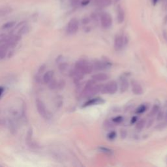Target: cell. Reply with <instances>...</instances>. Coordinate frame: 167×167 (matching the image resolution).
I'll use <instances>...</instances> for the list:
<instances>
[{
	"mask_svg": "<svg viewBox=\"0 0 167 167\" xmlns=\"http://www.w3.org/2000/svg\"><path fill=\"white\" fill-rule=\"evenodd\" d=\"M123 117L122 116H118V117H116L114 118H113L112 119V122H114L115 123H120L123 121Z\"/></svg>",
	"mask_w": 167,
	"mask_h": 167,
	"instance_id": "obj_30",
	"label": "cell"
},
{
	"mask_svg": "<svg viewBox=\"0 0 167 167\" xmlns=\"http://www.w3.org/2000/svg\"><path fill=\"white\" fill-rule=\"evenodd\" d=\"M128 88H129V82L126 79H123L120 80V92L121 93H124L125 92Z\"/></svg>",
	"mask_w": 167,
	"mask_h": 167,
	"instance_id": "obj_15",
	"label": "cell"
},
{
	"mask_svg": "<svg viewBox=\"0 0 167 167\" xmlns=\"http://www.w3.org/2000/svg\"><path fill=\"white\" fill-rule=\"evenodd\" d=\"M145 125H146V121L144 119H142L138 122V123H137V125H136V128H137V130L141 131L144 127Z\"/></svg>",
	"mask_w": 167,
	"mask_h": 167,
	"instance_id": "obj_21",
	"label": "cell"
},
{
	"mask_svg": "<svg viewBox=\"0 0 167 167\" xmlns=\"http://www.w3.org/2000/svg\"><path fill=\"white\" fill-rule=\"evenodd\" d=\"M59 69L61 72H64L65 71L67 70V67H68V64L66 63H61L60 66H59Z\"/></svg>",
	"mask_w": 167,
	"mask_h": 167,
	"instance_id": "obj_26",
	"label": "cell"
},
{
	"mask_svg": "<svg viewBox=\"0 0 167 167\" xmlns=\"http://www.w3.org/2000/svg\"><path fill=\"white\" fill-rule=\"evenodd\" d=\"M79 28V23L76 18H72L70 20L67 24V32L69 35L75 34Z\"/></svg>",
	"mask_w": 167,
	"mask_h": 167,
	"instance_id": "obj_6",
	"label": "cell"
},
{
	"mask_svg": "<svg viewBox=\"0 0 167 167\" xmlns=\"http://www.w3.org/2000/svg\"><path fill=\"white\" fill-rule=\"evenodd\" d=\"M29 29H30V28H29V26H28V25L23 26L22 27H21V28H20V29L18 30V35L22 36V35H24V34H26V33H28L29 31Z\"/></svg>",
	"mask_w": 167,
	"mask_h": 167,
	"instance_id": "obj_20",
	"label": "cell"
},
{
	"mask_svg": "<svg viewBox=\"0 0 167 167\" xmlns=\"http://www.w3.org/2000/svg\"><path fill=\"white\" fill-rule=\"evenodd\" d=\"M164 118L165 119V122L167 123V112L165 113V115L164 116Z\"/></svg>",
	"mask_w": 167,
	"mask_h": 167,
	"instance_id": "obj_37",
	"label": "cell"
},
{
	"mask_svg": "<svg viewBox=\"0 0 167 167\" xmlns=\"http://www.w3.org/2000/svg\"><path fill=\"white\" fill-rule=\"evenodd\" d=\"M76 71L81 72L83 74H90L93 71L94 67L93 64L90 63L88 61L81 59L76 62L75 65V69Z\"/></svg>",
	"mask_w": 167,
	"mask_h": 167,
	"instance_id": "obj_2",
	"label": "cell"
},
{
	"mask_svg": "<svg viewBox=\"0 0 167 167\" xmlns=\"http://www.w3.org/2000/svg\"><path fill=\"white\" fill-rule=\"evenodd\" d=\"M104 101L101 98H95V99H91L88 100L87 102L84 104L83 107H90L92 105H95V104H99L103 103Z\"/></svg>",
	"mask_w": 167,
	"mask_h": 167,
	"instance_id": "obj_13",
	"label": "cell"
},
{
	"mask_svg": "<svg viewBox=\"0 0 167 167\" xmlns=\"http://www.w3.org/2000/svg\"><path fill=\"white\" fill-rule=\"evenodd\" d=\"M101 24L103 28H110L112 24V18L111 15L107 12L103 13L101 16Z\"/></svg>",
	"mask_w": 167,
	"mask_h": 167,
	"instance_id": "obj_5",
	"label": "cell"
},
{
	"mask_svg": "<svg viewBox=\"0 0 167 167\" xmlns=\"http://www.w3.org/2000/svg\"><path fill=\"white\" fill-rule=\"evenodd\" d=\"M3 91H4V88L3 87H0V97H1L2 95L3 94Z\"/></svg>",
	"mask_w": 167,
	"mask_h": 167,
	"instance_id": "obj_35",
	"label": "cell"
},
{
	"mask_svg": "<svg viewBox=\"0 0 167 167\" xmlns=\"http://www.w3.org/2000/svg\"><path fill=\"white\" fill-rule=\"evenodd\" d=\"M146 110V107L144 105V104H143V105H141L137 110V113L141 114V113H143L144 112H145Z\"/></svg>",
	"mask_w": 167,
	"mask_h": 167,
	"instance_id": "obj_27",
	"label": "cell"
},
{
	"mask_svg": "<svg viewBox=\"0 0 167 167\" xmlns=\"http://www.w3.org/2000/svg\"><path fill=\"white\" fill-rule=\"evenodd\" d=\"M159 110V106H157V105H154L153 107L152 108V109H151V110L150 114H151V116L156 115V114L158 113Z\"/></svg>",
	"mask_w": 167,
	"mask_h": 167,
	"instance_id": "obj_25",
	"label": "cell"
},
{
	"mask_svg": "<svg viewBox=\"0 0 167 167\" xmlns=\"http://www.w3.org/2000/svg\"><path fill=\"white\" fill-rule=\"evenodd\" d=\"M3 123V119L1 118V116H0V125H2Z\"/></svg>",
	"mask_w": 167,
	"mask_h": 167,
	"instance_id": "obj_38",
	"label": "cell"
},
{
	"mask_svg": "<svg viewBox=\"0 0 167 167\" xmlns=\"http://www.w3.org/2000/svg\"><path fill=\"white\" fill-rule=\"evenodd\" d=\"M16 24V22L14 21H11V22H8L5 23L2 26V28L4 29H10L11 28H13V27Z\"/></svg>",
	"mask_w": 167,
	"mask_h": 167,
	"instance_id": "obj_22",
	"label": "cell"
},
{
	"mask_svg": "<svg viewBox=\"0 0 167 167\" xmlns=\"http://www.w3.org/2000/svg\"><path fill=\"white\" fill-rule=\"evenodd\" d=\"M132 91L135 95H141L143 93L142 88L138 82L132 81Z\"/></svg>",
	"mask_w": 167,
	"mask_h": 167,
	"instance_id": "obj_10",
	"label": "cell"
},
{
	"mask_svg": "<svg viewBox=\"0 0 167 167\" xmlns=\"http://www.w3.org/2000/svg\"><path fill=\"white\" fill-rule=\"evenodd\" d=\"M12 12V9L11 7H5V8L0 9V18L9 14Z\"/></svg>",
	"mask_w": 167,
	"mask_h": 167,
	"instance_id": "obj_19",
	"label": "cell"
},
{
	"mask_svg": "<svg viewBox=\"0 0 167 167\" xmlns=\"http://www.w3.org/2000/svg\"><path fill=\"white\" fill-rule=\"evenodd\" d=\"M164 113L162 111H159L158 112V115H157V119L158 120H161L163 118H164Z\"/></svg>",
	"mask_w": 167,
	"mask_h": 167,
	"instance_id": "obj_31",
	"label": "cell"
},
{
	"mask_svg": "<svg viewBox=\"0 0 167 167\" xmlns=\"http://www.w3.org/2000/svg\"><path fill=\"white\" fill-rule=\"evenodd\" d=\"M54 76V72L53 71H48L44 74L42 76V82L46 84H49L53 79Z\"/></svg>",
	"mask_w": 167,
	"mask_h": 167,
	"instance_id": "obj_11",
	"label": "cell"
},
{
	"mask_svg": "<svg viewBox=\"0 0 167 167\" xmlns=\"http://www.w3.org/2000/svg\"><path fill=\"white\" fill-rule=\"evenodd\" d=\"M117 19H118V21L119 24L122 23L124 21V19H125V13H124V11L122 8V7H120L118 9Z\"/></svg>",
	"mask_w": 167,
	"mask_h": 167,
	"instance_id": "obj_18",
	"label": "cell"
},
{
	"mask_svg": "<svg viewBox=\"0 0 167 167\" xmlns=\"http://www.w3.org/2000/svg\"><path fill=\"white\" fill-rule=\"evenodd\" d=\"M118 90V84L116 81H110L102 86L101 91L103 94H114Z\"/></svg>",
	"mask_w": 167,
	"mask_h": 167,
	"instance_id": "obj_4",
	"label": "cell"
},
{
	"mask_svg": "<svg viewBox=\"0 0 167 167\" xmlns=\"http://www.w3.org/2000/svg\"><path fill=\"white\" fill-rule=\"evenodd\" d=\"M99 150L101 151V152L105 153L107 155H112V151L111 150H110L109 148H107L105 147H99Z\"/></svg>",
	"mask_w": 167,
	"mask_h": 167,
	"instance_id": "obj_23",
	"label": "cell"
},
{
	"mask_svg": "<svg viewBox=\"0 0 167 167\" xmlns=\"http://www.w3.org/2000/svg\"><path fill=\"white\" fill-rule=\"evenodd\" d=\"M112 0H95V4L100 7H105L110 5Z\"/></svg>",
	"mask_w": 167,
	"mask_h": 167,
	"instance_id": "obj_16",
	"label": "cell"
},
{
	"mask_svg": "<svg viewBox=\"0 0 167 167\" xmlns=\"http://www.w3.org/2000/svg\"><path fill=\"white\" fill-rule=\"evenodd\" d=\"M71 4L73 7H78L79 6L81 5L82 0H70Z\"/></svg>",
	"mask_w": 167,
	"mask_h": 167,
	"instance_id": "obj_24",
	"label": "cell"
},
{
	"mask_svg": "<svg viewBox=\"0 0 167 167\" xmlns=\"http://www.w3.org/2000/svg\"><path fill=\"white\" fill-rule=\"evenodd\" d=\"M26 143L29 147H37L38 145L37 143H36L35 141H33V131L32 129H30L28 133H27V137H26Z\"/></svg>",
	"mask_w": 167,
	"mask_h": 167,
	"instance_id": "obj_7",
	"label": "cell"
},
{
	"mask_svg": "<svg viewBox=\"0 0 167 167\" xmlns=\"http://www.w3.org/2000/svg\"><path fill=\"white\" fill-rule=\"evenodd\" d=\"M102 86L100 85H95L94 80H89L82 92L81 96L84 98H90L101 91Z\"/></svg>",
	"mask_w": 167,
	"mask_h": 167,
	"instance_id": "obj_1",
	"label": "cell"
},
{
	"mask_svg": "<svg viewBox=\"0 0 167 167\" xmlns=\"http://www.w3.org/2000/svg\"><path fill=\"white\" fill-rule=\"evenodd\" d=\"M109 76L105 73H98L92 76V80L95 82H103L107 80Z\"/></svg>",
	"mask_w": 167,
	"mask_h": 167,
	"instance_id": "obj_12",
	"label": "cell"
},
{
	"mask_svg": "<svg viewBox=\"0 0 167 167\" xmlns=\"http://www.w3.org/2000/svg\"><path fill=\"white\" fill-rule=\"evenodd\" d=\"M116 132L114 131L110 132V133L108 135V138L110 140H114L116 138Z\"/></svg>",
	"mask_w": 167,
	"mask_h": 167,
	"instance_id": "obj_28",
	"label": "cell"
},
{
	"mask_svg": "<svg viewBox=\"0 0 167 167\" xmlns=\"http://www.w3.org/2000/svg\"><path fill=\"white\" fill-rule=\"evenodd\" d=\"M46 68V65L45 64H42L41 67L39 68L36 76V80L37 83L40 84L42 81V76L44 75V73Z\"/></svg>",
	"mask_w": 167,
	"mask_h": 167,
	"instance_id": "obj_8",
	"label": "cell"
},
{
	"mask_svg": "<svg viewBox=\"0 0 167 167\" xmlns=\"http://www.w3.org/2000/svg\"><path fill=\"white\" fill-rule=\"evenodd\" d=\"M108 62L107 63V62L97 60L93 64V67H94V69H95V70H102L108 67Z\"/></svg>",
	"mask_w": 167,
	"mask_h": 167,
	"instance_id": "obj_14",
	"label": "cell"
},
{
	"mask_svg": "<svg viewBox=\"0 0 167 167\" xmlns=\"http://www.w3.org/2000/svg\"><path fill=\"white\" fill-rule=\"evenodd\" d=\"M91 0H82L81 2V5L82 6H86L88 5L89 3H90Z\"/></svg>",
	"mask_w": 167,
	"mask_h": 167,
	"instance_id": "obj_32",
	"label": "cell"
},
{
	"mask_svg": "<svg viewBox=\"0 0 167 167\" xmlns=\"http://www.w3.org/2000/svg\"><path fill=\"white\" fill-rule=\"evenodd\" d=\"M36 107L39 114L42 118L45 119H49L51 117V114L46 108L45 103L39 99H37L36 100Z\"/></svg>",
	"mask_w": 167,
	"mask_h": 167,
	"instance_id": "obj_3",
	"label": "cell"
},
{
	"mask_svg": "<svg viewBox=\"0 0 167 167\" xmlns=\"http://www.w3.org/2000/svg\"><path fill=\"white\" fill-rule=\"evenodd\" d=\"M125 39L122 36H117L115 38L114 47L116 50H121L124 45Z\"/></svg>",
	"mask_w": 167,
	"mask_h": 167,
	"instance_id": "obj_9",
	"label": "cell"
},
{
	"mask_svg": "<svg viewBox=\"0 0 167 167\" xmlns=\"http://www.w3.org/2000/svg\"><path fill=\"white\" fill-rule=\"evenodd\" d=\"M127 136V131L124 129H122L121 130V137L122 138H125V137Z\"/></svg>",
	"mask_w": 167,
	"mask_h": 167,
	"instance_id": "obj_33",
	"label": "cell"
},
{
	"mask_svg": "<svg viewBox=\"0 0 167 167\" xmlns=\"http://www.w3.org/2000/svg\"><path fill=\"white\" fill-rule=\"evenodd\" d=\"M158 2H159V0H151V2H152L153 5H156L157 4Z\"/></svg>",
	"mask_w": 167,
	"mask_h": 167,
	"instance_id": "obj_34",
	"label": "cell"
},
{
	"mask_svg": "<svg viewBox=\"0 0 167 167\" xmlns=\"http://www.w3.org/2000/svg\"><path fill=\"white\" fill-rule=\"evenodd\" d=\"M8 48H9L4 43L0 45V60H2L5 57Z\"/></svg>",
	"mask_w": 167,
	"mask_h": 167,
	"instance_id": "obj_17",
	"label": "cell"
},
{
	"mask_svg": "<svg viewBox=\"0 0 167 167\" xmlns=\"http://www.w3.org/2000/svg\"><path fill=\"white\" fill-rule=\"evenodd\" d=\"M104 126L107 129H111V128L113 127V125H112V124L109 121H108V120H107V121L104 123Z\"/></svg>",
	"mask_w": 167,
	"mask_h": 167,
	"instance_id": "obj_29",
	"label": "cell"
},
{
	"mask_svg": "<svg viewBox=\"0 0 167 167\" xmlns=\"http://www.w3.org/2000/svg\"><path fill=\"white\" fill-rule=\"evenodd\" d=\"M137 117H133L131 119V123H134L136 121H137Z\"/></svg>",
	"mask_w": 167,
	"mask_h": 167,
	"instance_id": "obj_36",
	"label": "cell"
}]
</instances>
